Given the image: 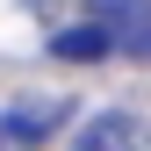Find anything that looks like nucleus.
Listing matches in <instances>:
<instances>
[{
  "instance_id": "1",
  "label": "nucleus",
  "mask_w": 151,
  "mask_h": 151,
  "mask_svg": "<svg viewBox=\"0 0 151 151\" xmlns=\"http://www.w3.org/2000/svg\"><path fill=\"white\" fill-rule=\"evenodd\" d=\"M65 115H72V101H58V93H29V101H7V108H0V137L22 144V151H36Z\"/></svg>"
},
{
  "instance_id": "2",
  "label": "nucleus",
  "mask_w": 151,
  "mask_h": 151,
  "mask_svg": "<svg viewBox=\"0 0 151 151\" xmlns=\"http://www.w3.org/2000/svg\"><path fill=\"white\" fill-rule=\"evenodd\" d=\"M72 151H151L144 122L122 115V108H101V115H86L79 129H72Z\"/></svg>"
},
{
  "instance_id": "3",
  "label": "nucleus",
  "mask_w": 151,
  "mask_h": 151,
  "mask_svg": "<svg viewBox=\"0 0 151 151\" xmlns=\"http://www.w3.org/2000/svg\"><path fill=\"white\" fill-rule=\"evenodd\" d=\"M93 22L115 36V50L151 58V0H93Z\"/></svg>"
},
{
  "instance_id": "4",
  "label": "nucleus",
  "mask_w": 151,
  "mask_h": 151,
  "mask_svg": "<svg viewBox=\"0 0 151 151\" xmlns=\"http://www.w3.org/2000/svg\"><path fill=\"white\" fill-rule=\"evenodd\" d=\"M50 58H65V65H101V58H115V36L86 14V22H72V29L50 36Z\"/></svg>"
},
{
  "instance_id": "5",
  "label": "nucleus",
  "mask_w": 151,
  "mask_h": 151,
  "mask_svg": "<svg viewBox=\"0 0 151 151\" xmlns=\"http://www.w3.org/2000/svg\"><path fill=\"white\" fill-rule=\"evenodd\" d=\"M29 7H58V0H29Z\"/></svg>"
}]
</instances>
